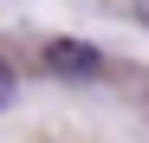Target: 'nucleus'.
Wrapping results in <instances>:
<instances>
[{"mask_svg": "<svg viewBox=\"0 0 149 143\" xmlns=\"http://www.w3.org/2000/svg\"><path fill=\"white\" fill-rule=\"evenodd\" d=\"M39 59H45V72H52V78H97V72H104V52H97V46H84V39H52Z\"/></svg>", "mask_w": 149, "mask_h": 143, "instance_id": "1", "label": "nucleus"}, {"mask_svg": "<svg viewBox=\"0 0 149 143\" xmlns=\"http://www.w3.org/2000/svg\"><path fill=\"white\" fill-rule=\"evenodd\" d=\"M7 98H13V65L0 59V111H7Z\"/></svg>", "mask_w": 149, "mask_h": 143, "instance_id": "2", "label": "nucleus"}, {"mask_svg": "<svg viewBox=\"0 0 149 143\" xmlns=\"http://www.w3.org/2000/svg\"><path fill=\"white\" fill-rule=\"evenodd\" d=\"M130 13H136V26H149V0H130Z\"/></svg>", "mask_w": 149, "mask_h": 143, "instance_id": "3", "label": "nucleus"}]
</instances>
